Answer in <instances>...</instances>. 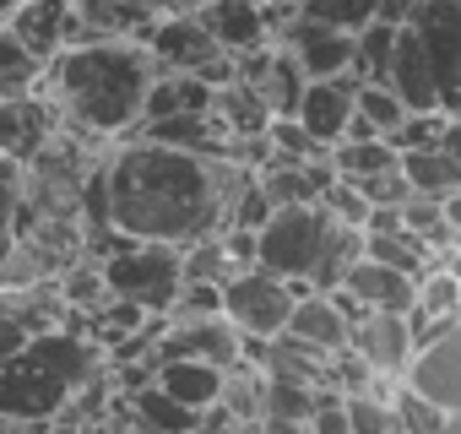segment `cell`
<instances>
[{
	"label": "cell",
	"mask_w": 461,
	"mask_h": 434,
	"mask_svg": "<svg viewBox=\"0 0 461 434\" xmlns=\"http://www.w3.org/2000/svg\"><path fill=\"white\" fill-rule=\"evenodd\" d=\"M104 217L125 240L190 245L228 223V206L256 179L234 158H206L158 147L141 136H114L104 152Z\"/></svg>",
	"instance_id": "6da1fadb"
},
{
	"label": "cell",
	"mask_w": 461,
	"mask_h": 434,
	"mask_svg": "<svg viewBox=\"0 0 461 434\" xmlns=\"http://www.w3.org/2000/svg\"><path fill=\"white\" fill-rule=\"evenodd\" d=\"M152 77L158 60L147 55L141 39H87V44H66L44 66V93L66 125L114 141L141 120V98Z\"/></svg>",
	"instance_id": "7a4b0ae2"
},
{
	"label": "cell",
	"mask_w": 461,
	"mask_h": 434,
	"mask_svg": "<svg viewBox=\"0 0 461 434\" xmlns=\"http://www.w3.org/2000/svg\"><path fill=\"white\" fill-rule=\"evenodd\" d=\"M98 369H104V353L87 342L82 321L39 331L33 342H23L17 353L0 358V412L28 418V423H50L66 412V402Z\"/></svg>",
	"instance_id": "3957f363"
},
{
	"label": "cell",
	"mask_w": 461,
	"mask_h": 434,
	"mask_svg": "<svg viewBox=\"0 0 461 434\" xmlns=\"http://www.w3.org/2000/svg\"><path fill=\"white\" fill-rule=\"evenodd\" d=\"M98 272H104V288L114 299H131L141 304L147 315H163L179 294V245H163V240H125L114 234L104 256H93Z\"/></svg>",
	"instance_id": "277c9868"
},
{
	"label": "cell",
	"mask_w": 461,
	"mask_h": 434,
	"mask_svg": "<svg viewBox=\"0 0 461 434\" xmlns=\"http://www.w3.org/2000/svg\"><path fill=\"white\" fill-rule=\"evenodd\" d=\"M141 44L147 55L158 60V71H190L201 82H228L234 77V55L217 50V39L195 23V12H163L141 28Z\"/></svg>",
	"instance_id": "5b68a950"
},
{
	"label": "cell",
	"mask_w": 461,
	"mask_h": 434,
	"mask_svg": "<svg viewBox=\"0 0 461 434\" xmlns=\"http://www.w3.org/2000/svg\"><path fill=\"white\" fill-rule=\"evenodd\" d=\"M331 217L315 201H294V206H272L267 223L256 229V267L272 277H310L321 234Z\"/></svg>",
	"instance_id": "8992f818"
},
{
	"label": "cell",
	"mask_w": 461,
	"mask_h": 434,
	"mask_svg": "<svg viewBox=\"0 0 461 434\" xmlns=\"http://www.w3.org/2000/svg\"><path fill=\"white\" fill-rule=\"evenodd\" d=\"M407 28L418 33V44L429 55L439 109L461 114V0H418Z\"/></svg>",
	"instance_id": "52a82bcc"
},
{
	"label": "cell",
	"mask_w": 461,
	"mask_h": 434,
	"mask_svg": "<svg viewBox=\"0 0 461 434\" xmlns=\"http://www.w3.org/2000/svg\"><path fill=\"white\" fill-rule=\"evenodd\" d=\"M288 310H294V283L288 277H272L261 267H245L222 283V321L234 326L240 337H272L288 326Z\"/></svg>",
	"instance_id": "ba28073f"
},
{
	"label": "cell",
	"mask_w": 461,
	"mask_h": 434,
	"mask_svg": "<svg viewBox=\"0 0 461 434\" xmlns=\"http://www.w3.org/2000/svg\"><path fill=\"white\" fill-rule=\"evenodd\" d=\"M402 385L434 402L439 412H461V326L445 321L412 342V358L402 369Z\"/></svg>",
	"instance_id": "9c48e42d"
},
{
	"label": "cell",
	"mask_w": 461,
	"mask_h": 434,
	"mask_svg": "<svg viewBox=\"0 0 461 434\" xmlns=\"http://www.w3.org/2000/svg\"><path fill=\"white\" fill-rule=\"evenodd\" d=\"M55 131H60V109L50 104L44 87L17 93V98H0V158H12L17 168H28Z\"/></svg>",
	"instance_id": "30bf717a"
},
{
	"label": "cell",
	"mask_w": 461,
	"mask_h": 434,
	"mask_svg": "<svg viewBox=\"0 0 461 434\" xmlns=\"http://www.w3.org/2000/svg\"><path fill=\"white\" fill-rule=\"evenodd\" d=\"M272 44H283L304 77L353 71V33H342V28H326V23H310V17H288L272 33Z\"/></svg>",
	"instance_id": "8fae6325"
},
{
	"label": "cell",
	"mask_w": 461,
	"mask_h": 434,
	"mask_svg": "<svg viewBox=\"0 0 461 434\" xmlns=\"http://www.w3.org/2000/svg\"><path fill=\"white\" fill-rule=\"evenodd\" d=\"M348 348H353L380 380H402V369H407V358H412V331H407L402 315L369 310V315L348 331Z\"/></svg>",
	"instance_id": "7c38bea8"
},
{
	"label": "cell",
	"mask_w": 461,
	"mask_h": 434,
	"mask_svg": "<svg viewBox=\"0 0 461 434\" xmlns=\"http://www.w3.org/2000/svg\"><path fill=\"white\" fill-rule=\"evenodd\" d=\"M0 28L50 66L71 39V0H12V12L0 17Z\"/></svg>",
	"instance_id": "4fadbf2b"
},
{
	"label": "cell",
	"mask_w": 461,
	"mask_h": 434,
	"mask_svg": "<svg viewBox=\"0 0 461 434\" xmlns=\"http://www.w3.org/2000/svg\"><path fill=\"white\" fill-rule=\"evenodd\" d=\"M195 23L217 39V50L228 55H250L261 44H272V28H267V12L261 0H201L195 6Z\"/></svg>",
	"instance_id": "5bb4252c"
},
{
	"label": "cell",
	"mask_w": 461,
	"mask_h": 434,
	"mask_svg": "<svg viewBox=\"0 0 461 434\" xmlns=\"http://www.w3.org/2000/svg\"><path fill=\"white\" fill-rule=\"evenodd\" d=\"M353 87H358V77L353 71H337V77H310L304 82V93H299V109H294V120L315 136V141H337L342 136V125H348V114H353Z\"/></svg>",
	"instance_id": "9a60e30c"
},
{
	"label": "cell",
	"mask_w": 461,
	"mask_h": 434,
	"mask_svg": "<svg viewBox=\"0 0 461 434\" xmlns=\"http://www.w3.org/2000/svg\"><path fill=\"white\" fill-rule=\"evenodd\" d=\"M125 136L158 141V147H179V152H206V158H228V131L201 109V114H158V120H136Z\"/></svg>",
	"instance_id": "2e32d148"
},
{
	"label": "cell",
	"mask_w": 461,
	"mask_h": 434,
	"mask_svg": "<svg viewBox=\"0 0 461 434\" xmlns=\"http://www.w3.org/2000/svg\"><path fill=\"white\" fill-rule=\"evenodd\" d=\"M326 185H331V163H326V158H315V163H299V158H283V152H272V158L256 168V190H261L272 206L315 201Z\"/></svg>",
	"instance_id": "e0dca14e"
},
{
	"label": "cell",
	"mask_w": 461,
	"mask_h": 434,
	"mask_svg": "<svg viewBox=\"0 0 461 434\" xmlns=\"http://www.w3.org/2000/svg\"><path fill=\"white\" fill-rule=\"evenodd\" d=\"M337 288H348L358 304H369V310H391V315H402V310L412 304V277L396 272V267H385V261H375V256H358V261L342 272Z\"/></svg>",
	"instance_id": "ac0fdd59"
},
{
	"label": "cell",
	"mask_w": 461,
	"mask_h": 434,
	"mask_svg": "<svg viewBox=\"0 0 461 434\" xmlns=\"http://www.w3.org/2000/svg\"><path fill=\"white\" fill-rule=\"evenodd\" d=\"M152 385H158L163 396H174L179 407L201 412V407H212V402H217L222 369H217V364H206V358H163V364H152Z\"/></svg>",
	"instance_id": "d6986e66"
},
{
	"label": "cell",
	"mask_w": 461,
	"mask_h": 434,
	"mask_svg": "<svg viewBox=\"0 0 461 434\" xmlns=\"http://www.w3.org/2000/svg\"><path fill=\"white\" fill-rule=\"evenodd\" d=\"M396 168L412 195H461V152H450V147L396 152Z\"/></svg>",
	"instance_id": "ffe728a7"
},
{
	"label": "cell",
	"mask_w": 461,
	"mask_h": 434,
	"mask_svg": "<svg viewBox=\"0 0 461 434\" xmlns=\"http://www.w3.org/2000/svg\"><path fill=\"white\" fill-rule=\"evenodd\" d=\"M206 104H212V82H201L190 71H158L147 82L141 120H158V114H201Z\"/></svg>",
	"instance_id": "44dd1931"
},
{
	"label": "cell",
	"mask_w": 461,
	"mask_h": 434,
	"mask_svg": "<svg viewBox=\"0 0 461 434\" xmlns=\"http://www.w3.org/2000/svg\"><path fill=\"white\" fill-rule=\"evenodd\" d=\"M364 256V229H348V223H326V234H321V250H315V267H310V288L315 294H326V288H337L342 283V272L353 267Z\"/></svg>",
	"instance_id": "7402d4cb"
},
{
	"label": "cell",
	"mask_w": 461,
	"mask_h": 434,
	"mask_svg": "<svg viewBox=\"0 0 461 434\" xmlns=\"http://www.w3.org/2000/svg\"><path fill=\"white\" fill-rule=\"evenodd\" d=\"M288 331H299L304 342H315V348H348V321L331 310V299L326 294H299L294 299V310H288Z\"/></svg>",
	"instance_id": "603a6c76"
},
{
	"label": "cell",
	"mask_w": 461,
	"mask_h": 434,
	"mask_svg": "<svg viewBox=\"0 0 461 434\" xmlns=\"http://www.w3.org/2000/svg\"><path fill=\"white\" fill-rule=\"evenodd\" d=\"M326 163H331V174L337 179H369V174H380V168H396V147L385 141V136H358V141H331V152H326Z\"/></svg>",
	"instance_id": "cb8c5ba5"
},
{
	"label": "cell",
	"mask_w": 461,
	"mask_h": 434,
	"mask_svg": "<svg viewBox=\"0 0 461 434\" xmlns=\"http://www.w3.org/2000/svg\"><path fill=\"white\" fill-rule=\"evenodd\" d=\"M234 272H245V267L222 250V240H217V234L179 245V277H195V283H217V288H222Z\"/></svg>",
	"instance_id": "d4e9b609"
},
{
	"label": "cell",
	"mask_w": 461,
	"mask_h": 434,
	"mask_svg": "<svg viewBox=\"0 0 461 434\" xmlns=\"http://www.w3.org/2000/svg\"><path fill=\"white\" fill-rule=\"evenodd\" d=\"M33 87H44V60L0 28V98H17V93H33Z\"/></svg>",
	"instance_id": "484cf974"
},
{
	"label": "cell",
	"mask_w": 461,
	"mask_h": 434,
	"mask_svg": "<svg viewBox=\"0 0 461 434\" xmlns=\"http://www.w3.org/2000/svg\"><path fill=\"white\" fill-rule=\"evenodd\" d=\"M385 402H391V418H396V429L402 434H439L456 412H439L434 402H423L418 391H407L402 380H391L385 385Z\"/></svg>",
	"instance_id": "4316f807"
},
{
	"label": "cell",
	"mask_w": 461,
	"mask_h": 434,
	"mask_svg": "<svg viewBox=\"0 0 461 434\" xmlns=\"http://www.w3.org/2000/svg\"><path fill=\"white\" fill-rule=\"evenodd\" d=\"M364 256H375V261H385V267H396V272H407V277H418V272L429 267V245H423L418 234H407V229L364 234Z\"/></svg>",
	"instance_id": "83f0119b"
},
{
	"label": "cell",
	"mask_w": 461,
	"mask_h": 434,
	"mask_svg": "<svg viewBox=\"0 0 461 434\" xmlns=\"http://www.w3.org/2000/svg\"><path fill=\"white\" fill-rule=\"evenodd\" d=\"M375 6H380V0H294V17H310V23L358 33L364 23H375Z\"/></svg>",
	"instance_id": "f1b7e54d"
},
{
	"label": "cell",
	"mask_w": 461,
	"mask_h": 434,
	"mask_svg": "<svg viewBox=\"0 0 461 434\" xmlns=\"http://www.w3.org/2000/svg\"><path fill=\"white\" fill-rule=\"evenodd\" d=\"M267 141H272V152L299 158V163H315V158H326V152H331V147H326V141H315L294 114H272V120H267Z\"/></svg>",
	"instance_id": "f546056e"
},
{
	"label": "cell",
	"mask_w": 461,
	"mask_h": 434,
	"mask_svg": "<svg viewBox=\"0 0 461 434\" xmlns=\"http://www.w3.org/2000/svg\"><path fill=\"white\" fill-rule=\"evenodd\" d=\"M315 206L331 217V223H348V229H364V217H369V201H364V190H358L353 179H337V174H331V185L315 195Z\"/></svg>",
	"instance_id": "4dcf8cb0"
},
{
	"label": "cell",
	"mask_w": 461,
	"mask_h": 434,
	"mask_svg": "<svg viewBox=\"0 0 461 434\" xmlns=\"http://www.w3.org/2000/svg\"><path fill=\"white\" fill-rule=\"evenodd\" d=\"M353 114H364V120L385 136V131L407 114V104H402L385 82H358V87H353Z\"/></svg>",
	"instance_id": "1f68e13d"
},
{
	"label": "cell",
	"mask_w": 461,
	"mask_h": 434,
	"mask_svg": "<svg viewBox=\"0 0 461 434\" xmlns=\"http://www.w3.org/2000/svg\"><path fill=\"white\" fill-rule=\"evenodd\" d=\"M358 190H364V201L369 206H402L412 190H407V179H402V168H380V174H369V179H358Z\"/></svg>",
	"instance_id": "d6a6232c"
},
{
	"label": "cell",
	"mask_w": 461,
	"mask_h": 434,
	"mask_svg": "<svg viewBox=\"0 0 461 434\" xmlns=\"http://www.w3.org/2000/svg\"><path fill=\"white\" fill-rule=\"evenodd\" d=\"M412 6H418V0H380V6H375V17H380V23H396V28H402V23L412 17Z\"/></svg>",
	"instance_id": "836d02e7"
},
{
	"label": "cell",
	"mask_w": 461,
	"mask_h": 434,
	"mask_svg": "<svg viewBox=\"0 0 461 434\" xmlns=\"http://www.w3.org/2000/svg\"><path fill=\"white\" fill-rule=\"evenodd\" d=\"M261 434H304L299 418H261Z\"/></svg>",
	"instance_id": "e575fe53"
},
{
	"label": "cell",
	"mask_w": 461,
	"mask_h": 434,
	"mask_svg": "<svg viewBox=\"0 0 461 434\" xmlns=\"http://www.w3.org/2000/svg\"><path fill=\"white\" fill-rule=\"evenodd\" d=\"M158 6H163V12H195L201 0H158Z\"/></svg>",
	"instance_id": "d590c367"
},
{
	"label": "cell",
	"mask_w": 461,
	"mask_h": 434,
	"mask_svg": "<svg viewBox=\"0 0 461 434\" xmlns=\"http://www.w3.org/2000/svg\"><path fill=\"white\" fill-rule=\"evenodd\" d=\"M6 12H12V0H0V17H6Z\"/></svg>",
	"instance_id": "8d00e7d4"
}]
</instances>
